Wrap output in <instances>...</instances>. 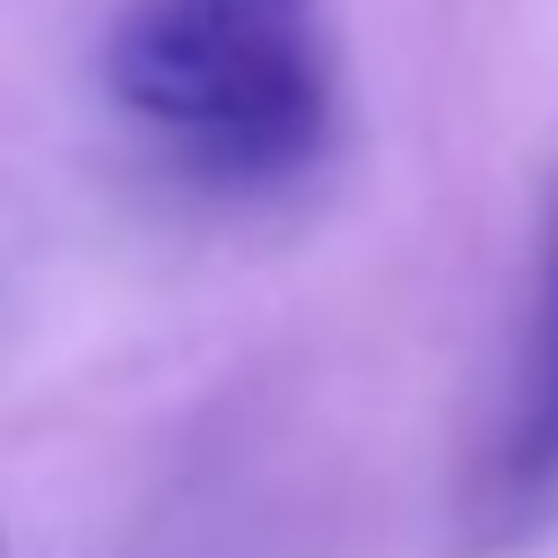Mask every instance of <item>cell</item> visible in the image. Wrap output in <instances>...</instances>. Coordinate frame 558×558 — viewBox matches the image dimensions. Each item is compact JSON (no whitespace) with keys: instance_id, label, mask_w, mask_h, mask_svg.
<instances>
[{"instance_id":"obj_1","label":"cell","mask_w":558,"mask_h":558,"mask_svg":"<svg viewBox=\"0 0 558 558\" xmlns=\"http://www.w3.org/2000/svg\"><path fill=\"white\" fill-rule=\"evenodd\" d=\"M113 105L209 192H270L331 140L323 0H131L105 35Z\"/></svg>"},{"instance_id":"obj_2","label":"cell","mask_w":558,"mask_h":558,"mask_svg":"<svg viewBox=\"0 0 558 558\" xmlns=\"http://www.w3.org/2000/svg\"><path fill=\"white\" fill-rule=\"evenodd\" d=\"M558 532V209L541 235V279L523 314V357L497 401V427L462 480V549H532Z\"/></svg>"},{"instance_id":"obj_3","label":"cell","mask_w":558,"mask_h":558,"mask_svg":"<svg viewBox=\"0 0 558 558\" xmlns=\"http://www.w3.org/2000/svg\"><path fill=\"white\" fill-rule=\"evenodd\" d=\"M0 558H9V541H0Z\"/></svg>"}]
</instances>
